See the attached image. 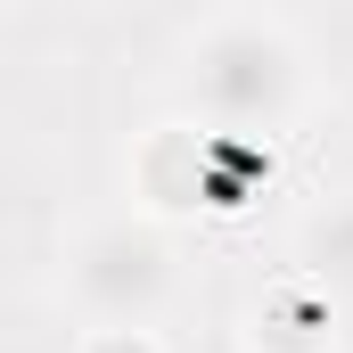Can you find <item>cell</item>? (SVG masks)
Listing matches in <instances>:
<instances>
[{"label":"cell","mask_w":353,"mask_h":353,"mask_svg":"<svg viewBox=\"0 0 353 353\" xmlns=\"http://www.w3.org/2000/svg\"><path fill=\"white\" fill-rule=\"evenodd\" d=\"M230 157L239 165L255 157L247 140H230V123H148L123 157L132 205L148 222H181V214H205V205H247V181L230 173Z\"/></svg>","instance_id":"1"},{"label":"cell","mask_w":353,"mask_h":353,"mask_svg":"<svg viewBox=\"0 0 353 353\" xmlns=\"http://www.w3.org/2000/svg\"><path fill=\"white\" fill-rule=\"evenodd\" d=\"M66 279L90 304V321H148V304L173 288V247L148 222H99L74 239Z\"/></svg>","instance_id":"2"},{"label":"cell","mask_w":353,"mask_h":353,"mask_svg":"<svg viewBox=\"0 0 353 353\" xmlns=\"http://www.w3.org/2000/svg\"><path fill=\"white\" fill-rule=\"evenodd\" d=\"M247 353H337V296L321 279H271L239 321Z\"/></svg>","instance_id":"3"},{"label":"cell","mask_w":353,"mask_h":353,"mask_svg":"<svg viewBox=\"0 0 353 353\" xmlns=\"http://www.w3.org/2000/svg\"><path fill=\"white\" fill-rule=\"evenodd\" d=\"M66 353H165V337L148 321H83Z\"/></svg>","instance_id":"4"}]
</instances>
